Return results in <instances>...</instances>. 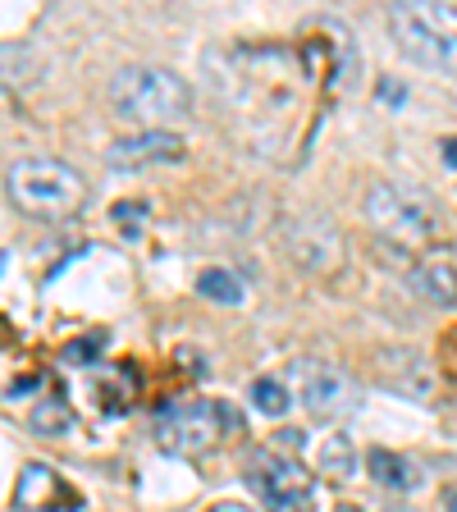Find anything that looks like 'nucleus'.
<instances>
[{"label": "nucleus", "mask_w": 457, "mask_h": 512, "mask_svg": "<svg viewBox=\"0 0 457 512\" xmlns=\"http://www.w3.org/2000/svg\"><path fill=\"white\" fill-rule=\"evenodd\" d=\"M215 92L234 106L238 124L252 128L256 147H275L293 133L302 110V69L298 55L284 46H234L206 55Z\"/></svg>", "instance_id": "f257e3e1"}, {"label": "nucleus", "mask_w": 457, "mask_h": 512, "mask_svg": "<svg viewBox=\"0 0 457 512\" xmlns=\"http://www.w3.org/2000/svg\"><path fill=\"white\" fill-rule=\"evenodd\" d=\"M110 106L119 119L147 124V133H156V124H174L192 110V87L170 69L133 64V69H119L110 78Z\"/></svg>", "instance_id": "f03ea898"}, {"label": "nucleus", "mask_w": 457, "mask_h": 512, "mask_svg": "<svg viewBox=\"0 0 457 512\" xmlns=\"http://www.w3.org/2000/svg\"><path fill=\"white\" fill-rule=\"evenodd\" d=\"M10 202L32 220H69L83 211L87 202V183L74 165L46 156H28L10 165Z\"/></svg>", "instance_id": "7ed1b4c3"}, {"label": "nucleus", "mask_w": 457, "mask_h": 512, "mask_svg": "<svg viewBox=\"0 0 457 512\" xmlns=\"http://www.w3.org/2000/svg\"><path fill=\"white\" fill-rule=\"evenodd\" d=\"M389 32H394L398 51L421 69L435 74H457V10L453 5H394L389 10Z\"/></svg>", "instance_id": "20e7f679"}, {"label": "nucleus", "mask_w": 457, "mask_h": 512, "mask_svg": "<svg viewBox=\"0 0 457 512\" xmlns=\"http://www.w3.org/2000/svg\"><path fill=\"white\" fill-rule=\"evenodd\" d=\"M366 220L375 224V234L394 238L403 247H421L430 238H439L444 215L430 192L412 188V183H375L366 192Z\"/></svg>", "instance_id": "39448f33"}, {"label": "nucleus", "mask_w": 457, "mask_h": 512, "mask_svg": "<svg viewBox=\"0 0 457 512\" xmlns=\"http://www.w3.org/2000/svg\"><path fill=\"white\" fill-rule=\"evenodd\" d=\"M224 430H234L229 403H174L156 416V444L165 453H206Z\"/></svg>", "instance_id": "423d86ee"}, {"label": "nucleus", "mask_w": 457, "mask_h": 512, "mask_svg": "<svg viewBox=\"0 0 457 512\" xmlns=\"http://www.w3.org/2000/svg\"><path fill=\"white\" fill-rule=\"evenodd\" d=\"M247 485L256 490L266 512H311V503H316V485L307 471L293 458L266 453V448L247 458Z\"/></svg>", "instance_id": "0eeeda50"}, {"label": "nucleus", "mask_w": 457, "mask_h": 512, "mask_svg": "<svg viewBox=\"0 0 457 512\" xmlns=\"http://www.w3.org/2000/svg\"><path fill=\"white\" fill-rule=\"evenodd\" d=\"M293 394L302 398L307 412H320V416H343L357 407V384L339 366H325V362L293 366Z\"/></svg>", "instance_id": "6e6552de"}, {"label": "nucleus", "mask_w": 457, "mask_h": 512, "mask_svg": "<svg viewBox=\"0 0 457 512\" xmlns=\"http://www.w3.org/2000/svg\"><path fill=\"white\" fill-rule=\"evenodd\" d=\"M188 156L179 133H133V138H119L106 147V165L110 170H151V165H179Z\"/></svg>", "instance_id": "1a4fd4ad"}, {"label": "nucleus", "mask_w": 457, "mask_h": 512, "mask_svg": "<svg viewBox=\"0 0 457 512\" xmlns=\"http://www.w3.org/2000/svg\"><path fill=\"white\" fill-rule=\"evenodd\" d=\"M14 503H19L23 512H74V508H83L78 490H69V485H64L51 467H42V462L23 467L19 490H14Z\"/></svg>", "instance_id": "9d476101"}, {"label": "nucleus", "mask_w": 457, "mask_h": 512, "mask_svg": "<svg viewBox=\"0 0 457 512\" xmlns=\"http://www.w3.org/2000/svg\"><path fill=\"white\" fill-rule=\"evenodd\" d=\"M288 252L302 270H330L343 256V243L334 234V220H298L288 229Z\"/></svg>", "instance_id": "9b49d317"}, {"label": "nucleus", "mask_w": 457, "mask_h": 512, "mask_svg": "<svg viewBox=\"0 0 457 512\" xmlns=\"http://www.w3.org/2000/svg\"><path fill=\"white\" fill-rule=\"evenodd\" d=\"M380 371H384V384L403 398H430V384H435V371L430 362L421 357L416 348H394L380 357Z\"/></svg>", "instance_id": "f8f14e48"}, {"label": "nucleus", "mask_w": 457, "mask_h": 512, "mask_svg": "<svg viewBox=\"0 0 457 512\" xmlns=\"http://www.w3.org/2000/svg\"><path fill=\"white\" fill-rule=\"evenodd\" d=\"M407 284H412V293L426 298L430 307H457V266L453 261H439V256L416 261V266L407 270Z\"/></svg>", "instance_id": "ddd939ff"}, {"label": "nucleus", "mask_w": 457, "mask_h": 512, "mask_svg": "<svg viewBox=\"0 0 457 512\" xmlns=\"http://www.w3.org/2000/svg\"><path fill=\"white\" fill-rule=\"evenodd\" d=\"M42 55L23 42H0V92H28L42 83Z\"/></svg>", "instance_id": "4468645a"}, {"label": "nucleus", "mask_w": 457, "mask_h": 512, "mask_svg": "<svg viewBox=\"0 0 457 512\" xmlns=\"http://www.w3.org/2000/svg\"><path fill=\"white\" fill-rule=\"evenodd\" d=\"M366 467H371V480L384 485V490H416V485H421L416 467L403 453H394V448H371V453H366Z\"/></svg>", "instance_id": "2eb2a0df"}, {"label": "nucleus", "mask_w": 457, "mask_h": 512, "mask_svg": "<svg viewBox=\"0 0 457 512\" xmlns=\"http://www.w3.org/2000/svg\"><path fill=\"white\" fill-rule=\"evenodd\" d=\"M316 467H320V476H330V480H352V471H357V448H352V439L325 435L316 448Z\"/></svg>", "instance_id": "dca6fc26"}, {"label": "nucleus", "mask_w": 457, "mask_h": 512, "mask_svg": "<svg viewBox=\"0 0 457 512\" xmlns=\"http://www.w3.org/2000/svg\"><path fill=\"white\" fill-rule=\"evenodd\" d=\"M197 293H202L206 302H220V307H238V302H243V279H238L234 270L211 266L197 275Z\"/></svg>", "instance_id": "f3484780"}, {"label": "nucleus", "mask_w": 457, "mask_h": 512, "mask_svg": "<svg viewBox=\"0 0 457 512\" xmlns=\"http://www.w3.org/2000/svg\"><path fill=\"white\" fill-rule=\"evenodd\" d=\"M32 430H42V435H60V430H69V421H74V407L64 403V394H51L46 403L32 407Z\"/></svg>", "instance_id": "a211bd4d"}, {"label": "nucleus", "mask_w": 457, "mask_h": 512, "mask_svg": "<svg viewBox=\"0 0 457 512\" xmlns=\"http://www.w3.org/2000/svg\"><path fill=\"white\" fill-rule=\"evenodd\" d=\"M252 407L256 412H266V416H284L288 407H293V394H288V384L284 380H256L252 384Z\"/></svg>", "instance_id": "6ab92c4d"}, {"label": "nucleus", "mask_w": 457, "mask_h": 512, "mask_svg": "<svg viewBox=\"0 0 457 512\" xmlns=\"http://www.w3.org/2000/svg\"><path fill=\"white\" fill-rule=\"evenodd\" d=\"M110 215H115V224L124 229V238H138L142 224L151 220V206H147V202H119Z\"/></svg>", "instance_id": "aec40b11"}, {"label": "nucleus", "mask_w": 457, "mask_h": 512, "mask_svg": "<svg viewBox=\"0 0 457 512\" xmlns=\"http://www.w3.org/2000/svg\"><path fill=\"white\" fill-rule=\"evenodd\" d=\"M96 348H101V339H87V343H69V348H64V362H87V357H96Z\"/></svg>", "instance_id": "412c9836"}, {"label": "nucleus", "mask_w": 457, "mask_h": 512, "mask_svg": "<svg viewBox=\"0 0 457 512\" xmlns=\"http://www.w3.org/2000/svg\"><path fill=\"white\" fill-rule=\"evenodd\" d=\"M439 151H444V165H448V170H457V138H444V147H439Z\"/></svg>", "instance_id": "4be33fe9"}, {"label": "nucleus", "mask_w": 457, "mask_h": 512, "mask_svg": "<svg viewBox=\"0 0 457 512\" xmlns=\"http://www.w3.org/2000/svg\"><path fill=\"white\" fill-rule=\"evenodd\" d=\"M206 512H252V508H247V503H229V499H224V503H215V508H206Z\"/></svg>", "instance_id": "5701e85b"}, {"label": "nucleus", "mask_w": 457, "mask_h": 512, "mask_svg": "<svg viewBox=\"0 0 457 512\" xmlns=\"http://www.w3.org/2000/svg\"><path fill=\"white\" fill-rule=\"evenodd\" d=\"M444 503H448V512H457V485L448 490V499H444Z\"/></svg>", "instance_id": "b1692460"}, {"label": "nucleus", "mask_w": 457, "mask_h": 512, "mask_svg": "<svg viewBox=\"0 0 457 512\" xmlns=\"http://www.w3.org/2000/svg\"><path fill=\"white\" fill-rule=\"evenodd\" d=\"M0 275H5V252H0Z\"/></svg>", "instance_id": "393cba45"}]
</instances>
